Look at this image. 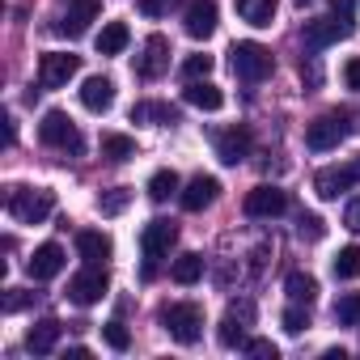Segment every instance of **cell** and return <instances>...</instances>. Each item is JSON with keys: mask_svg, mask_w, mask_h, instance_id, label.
Returning <instances> with one entry per match:
<instances>
[{"mask_svg": "<svg viewBox=\"0 0 360 360\" xmlns=\"http://www.w3.org/2000/svg\"><path fill=\"white\" fill-rule=\"evenodd\" d=\"M280 322H284V330H288V335H301V330L309 326V305H305V309H301V301H297V305H288Z\"/></svg>", "mask_w": 360, "mask_h": 360, "instance_id": "d6a6232c", "label": "cell"}, {"mask_svg": "<svg viewBox=\"0 0 360 360\" xmlns=\"http://www.w3.org/2000/svg\"><path fill=\"white\" fill-rule=\"evenodd\" d=\"M106 288H110V276H106V267L89 263L85 271H77V276L68 280V301L85 309V305H98V301L106 297Z\"/></svg>", "mask_w": 360, "mask_h": 360, "instance_id": "8992f818", "label": "cell"}, {"mask_svg": "<svg viewBox=\"0 0 360 360\" xmlns=\"http://www.w3.org/2000/svg\"><path fill=\"white\" fill-rule=\"evenodd\" d=\"M242 208H246V217H255V221H271V217H280V212H288V191H280V187H271V183H263V187H255V191H246V200H242Z\"/></svg>", "mask_w": 360, "mask_h": 360, "instance_id": "ba28073f", "label": "cell"}, {"mask_svg": "<svg viewBox=\"0 0 360 360\" xmlns=\"http://www.w3.org/2000/svg\"><path fill=\"white\" fill-rule=\"evenodd\" d=\"M246 352H250V356H259V360H276V356H280L271 339H246Z\"/></svg>", "mask_w": 360, "mask_h": 360, "instance_id": "8d00e7d4", "label": "cell"}, {"mask_svg": "<svg viewBox=\"0 0 360 360\" xmlns=\"http://www.w3.org/2000/svg\"><path fill=\"white\" fill-rule=\"evenodd\" d=\"M131 119L136 123H157V127H174L178 119V106H169V102H136L131 106Z\"/></svg>", "mask_w": 360, "mask_h": 360, "instance_id": "44dd1931", "label": "cell"}, {"mask_svg": "<svg viewBox=\"0 0 360 360\" xmlns=\"http://www.w3.org/2000/svg\"><path fill=\"white\" fill-rule=\"evenodd\" d=\"M217 191H221V183H217L212 174H195L191 183H187V191L178 195V200H183V208H187V212H204V208L217 200Z\"/></svg>", "mask_w": 360, "mask_h": 360, "instance_id": "5bb4252c", "label": "cell"}, {"mask_svg": "<svg viewBox=\"0 0 360 360\" xmlns=\"http://www.w3.org/2000/svg\"><path fill=\"white\" fill-rule=\"evenodd\" d=\"M56 343H60V322H56V318H43V322H34V326L26 330V347H30L34 356L56 352Z\"/></svg>", "mask_w": 360, "mask_h": 360, "instance_id": "7402d4cb", "label": "cell"}, {"mask_svg": "<svg viewBox=\"0 0 360 360\" xmlns=\"http://www.w3.org/2000/svg\"><path fill=\"white\" fill-rule=\"evenodd\" d=\"M347 187H356V178H352V169H347V165H330V169H318V178H314V191H318L322 200H339Z\"/></svg>", "mask_w": 360, "mask_h": 360, "instance_id": "d6986e66", "label": "cell"}, {"mask_svg": "<svg viewBox=\"0 0 360 360\" xmlns=\"http://www.w3.org/2000/svg\"><path fill=\"white\" fill-rule=\"evenodd\" d=\"M178 242V225L174 221H165V217H157V221H148L144 225V233H140V250H144V276H153V267L169 255V246Z\"/></svg>", "mask_w": 360, "mask_h": 360, "instance_id": "3957f363", "label": "cell"}, {"mask_svg": "<svg viewBox=\"0 0 360 360\" xmlns=\"http://www.w3.org/2000/svg\"><path fill=\"white\" fill-rule=\"evenodd\" d=\"M26 271H30V280H51V276H60L64 271V250L56 246V242H43L34 255H30V263H26Z\"/></svg>", "mask_w": 360, "mask_h": 360, "instance_id": "4fadbf2b", "label": "cell"}, {"mask_svg": "<svg viewBox=\"0 0 360 360\" xmlns=\"http://www.w3.org/2000/svg\"><path fill=\"white\" fill-rule=\"evenodd\" d=\"M330 9H335V18H347V22H352V13H356V0H330Z\"/></svg>", "mask_w": 360, "mask_h": 360, "instance_id": "60d3db41", "label": "cell"}, {"mask_svg": "<svg viewBox=\"0 0 360 360\" xmlns=\"http://www.w3.org/2000/svg\"><path fill=\"white\" fill-rule=\"evenodd\" d=\"M127 200H131V191H127V187L102 191V195H98V212H102V217H119V212L127 208Z\"/></svg>", "mask_w": 360, "mask_h": 360, "instance_id": "1f68e13d", "label": "cell"}, {"mask_svg": "<svg viewBox=\"0 0 360 360\" xmlns=\"http://www.w3.org/2000/svg\"><path fill=\"white\" fill-rule=\"evenodd\" d=\"M343 81H347V89H356V94H360V56L343 64Z\"/></svg>", "mask_w": 360, "mask_h": 360, "instance_id": "f35d334b", "label": "cell"}, {"mask_svg": "<svg viewBox=\"0 0 360 360\" xmlns=\"http://www.w3.org/2000/svg\"><path fill=\"white\" fill-rule=\"evenodd\" d=\"M229 64H233V72L242 81H263L276 68V60H271V51L263 43H233L229 47Z\"/></svg>", "mask_w": 360, "mask_h": 360, "instance_id": "277c9868", "label": "cell"}, {"mask_svg": "<svg viewBox=\"0 0 360 360\" xmlns=\"http://www.w3.org/2000/svg\"><path fill=\"white\" fill-rule=\"evenodd\" d=\"M102 339H106V347H115V352H127V347H131V335H127L123 322H106V326H102Z\"/></svg>", "mask_w": 360, "mask_h": 360, "instance_id": "836d02e7", "label": "cell"}, {"mask_svg": "<svg viewBox=\"0 0 360 360\" xmlns=\"http://www.w3.org/2000/svg\"><path fill=\"white\" fill-rule=\"evenodd\" d=\"M343 136H347L343 115H318V119L309 123V131H305V144H309L314 153H326V148H339Z\"/></svg>", "mask_w": 360, "mask_h": 360, "instance_id": "7c38bea8", "label": "cell"}, {"mask_svg": "<svg viewBox=\"0 0 360 360\" xmlns=\"http://www.w3.org/2000/svg\"><path fill=\"white\" fill-rule=\"evenodd\" d=\"M200 276H204V259H200V255H178L174 267H169V280H174V284H183V288L195 284Z\"/></svg>", "mask_w": 360, "mask_h": 360, "instance_id": "484cf974", "label": "cell"}, {"mask_svg": "<svg viewBox=\"0 0 360 360\" xmlns=\"http://www.w3.org/2000/svg\"><path fill=\"white\" fill-rule=\"evenodd\" d=\"M5 208L22 225H43L56 212V191H47V187H9Z\"/></svg>", "mask_w": 360, "mask_h": 360, "instance_id": "7a4b0ae2", "label": "cell"}, {"mask_svg": "<svg viewBox=\"0 0 360 360\" xmlns=\"http://www.w3.org/2000/svg\"><path fill=\"white\" fill-rule=\"evenodd\" d=\"M127 43H131L127 26H123V22H106V26H102V34H98V56H119Z\"/></svg>", "mask_w": 360, "mask_h": 360, "instance_id": "d4e9b609", "label": "cell"}, {"mask_svg": "<svg viewBox=\"0 0 360 360\" xmlns=\"http://www.w3.org/2000/svg\"><path fill=\"white\" fill-rule=\"evenodd\" d=\"M77 68H81L77 56H68V51H47V56L39 60V85H43V89H64V85L77 77Z\"/></svg>", "mask_w": 360, "mask_h": 360, "instance_id": "9c48e42d", "label": "cell"}, {"mask_svg": "<svg viewBox=\"0 0 360 360\" xmlns=\"http://www.w3.org/2000/svg\"><path fill=\"white\" fill-rule=\"evenodd\" d=\"M13 140H18V123L5 115V144H13Z\"/></svg>", "mask_w": 360, "mask_h": 360, "instance_id": "b9f144b4", "label": "cell"}, {"mask_svg": "<svg viewBox=\"0 0 360 360\" xmlns=\"http://www.w3.org/2000/svg\"><path fill=\"white\" fill-rule=\"evenodd\" d=\"M297 233L309 238V242H318V238L326 233V225H322V217H301V221H297Z\"/></svg>", "mask_w": 360, "mask_h": 360, "instance_id": "d590c367", "label": "cell"}, {"mask_svg": "<svg viewBox=\"0 0 360 360\" xmlns=\"http://www.w3.org/2000/svg\"><path fill=\"white\" fill-rule=\"evenodd\" d=\"M347 34H352V22L347 18H314V22H305L301 43H305V51H326L330 43H339Z\"/></svg>", "mask_w": 360, "mask_h": 360, "instance_id": "52a82bcc", "label": "cell"}, {"mask_svg": "<svg viewBox=\"0 0 360 360\" xmlns=\"http://www.w3.org/2000/svg\"><path fill=\"white\" fill-rule=\"evenodd\" d=\"M148 195L161 204V200H169V195H178V174L174 169H157L153 178H148Z\"/></svg>", "mask_w": 360, "mask_h": 360, "instance_id": "f546056e", "label": "cell"}, {"mask_svg": "<svg viewBox=\"0 0 360 360\" xmlns=\"http://www.w3.org/2000/svg\"><path fill=\"white\" fill-rule=\"evenodd\" d=\"M347 169H352V178H356V183H360V153H356V157L347 161Z\"/></svg>", "mask_w": 360, "mask_h": 360, "instance_id": "7bdbcfd3", "label": "cell"}, {"mask_svg": "<svg viewBox=\"0 0 360 360\" xmlns=\"http://www.w3.org/2000/svg\"><path fill=\"white\" fill-rule=\"evenodd\" d=\"M26 301H30V292H22V288H9V292H5V314H18Z\"/></svg>", "mask_w": 360, "mask_h": 360, "instance_id": "74e56055", "label": "cell"}, {"mask_svg": "<svg viewBox=\"0 0 360 360\" xmlns=\"http://www.w3.org/2000/svg\"><path fill=\"white\" fill-rule=\"evenodd\" d=\"M297 5H309V0H297Z\"/></svg>", "mask_w": 360, "mask_h": 360, "instance_id": "ee69618b", "label": "cell"}, {"mask_svg": "<svg viewBox=\"0 0 360 360\" xmlns=\"http://www.w3.org/2000/svg\"><path fill=\"white\" fill-rule=\"evenodd\" d=\"M191 106H200V110H221L225 106V94L212 85V81H187V94H183Z\"/></svg>", "mask_w": 360, "mask_h": 360, "instance_id": "603a6c76", "label": "cell"}, {"mask_svg": "<svg viewBox=\"0 0 360 360\" xmlns=\"http://www.w3.org/2000/svg\"><path fill=\"white\" fill-rule=\"evenodd\" d=\"M157 322L165 326V335H169L174 343H183V347L200 343V335H204V309H200L195 301H174V305H161Z\"/></svg>", "mask_w": 360, "mask_h": 360, "instance_id": "6da1fadb", "label": "cell"}, {"mask_svg": "<svg viewBox=\"0 0 360 360\" xmlns=\"http://www.w3.org/2000/svg\"><path fill=\"white\" fill-rule=\"evenodd\" d=\"M276 9H280V0H238L242 22H250V26H259V30L276 22Z\"/></svg>", "mask_w": 360, "mask_h": 360, "instance_id": "cb8c5ba5", "label": "cell"}, {"mask_svg": "<svg viewBox=\"0 0 360 360\" xmlns=\"http://www.w3.org/2000/svg\"><path fill=\"white\" fill-rule=\"evenodd\" d=\"M98 0H72L68 5V13H64V22H60V34H68V39H81L85 30H89V22H98Z\"/></svg>", "mask_w": 360, "mask_h": 360, "instance_id": "9a60e30c", "label": "cell"}, {"mask_svg": "<svg viewBox=\"0 0 360 360\" xmlns=\"http://www.w3.org/2000/svg\"><path fill=\"white\" fill-rule=\"evenodd\" d=\"M212 72V56H187L183 60V77L187 81H200V77H208Z\"/></svg>", "mask_w": 360, "mask_h": 360, "instance_id": "e575fe53", "label": "cell"}, {"mask_svg": "<svg viewBox=\"0 0 360 360\" xmlns=\"http://www.w3.org/2000/svg\"><path fill=\"white\" fill-rule=\"evenodd\" d=\"M330 271H335V280H356V276H360V246H343V250L335 255Z\"/></svg>", "mask_w": 360, "mask_h": 360, "instance_id": "83f0119b", "label": "cell"}, {"mask_svg": "<svg viewBox=\"0 0 360 360\" xmlns=\"http://www.w3.org/2000/svg\"><path fill=\"white\" fill-rule=\"evenodd\" d=\"M284 292H288L292 301H301V305H309V301L318 297V280H314V276H305V271H292V276L284 280Z\"/></svg>", "mask_w": 360, "mask_h": 360, "instance_id": "4316f807", "label": "cell"}, {"mask_svg": "<svg viewBox=\"0 0 360 360\" xmlns=\"http://www.w3.org/2000/svg\"><path fill=\"white\" fill-rule=\"evenodd\" d=\"M77 255H81L85 263L106 267V259L115 255V246H110V238H106V233H98V229H81V233H77Z\"/></svg>", "mask_w": 360, "mask_h": 360, "instance_id": "ffe728a7", "label": "cell"}, {"mask_svg": "<svg viewBox=\"0 0 360 360\" xmlns=\"http://www.w3.org/2000/svg\"><path fill=\"white\" fill-rule=\"evenodd\" d=\"M250 322H255V305H250V301H233L229 314L221 318V330H217L221 343H225V347H246V326H250Z\"/></svg>", "mask_w": 360, "mask_h": 360, "instance_id": "8fae6325", "label": "cell"}, {"mask_svg": "<svg viewBox=\"0 0 360 360\" xmlns=\"http://www.w3.org/2000/svg\"><path fill=\"white\" fill-rule=\"evenodd\" d=\"M39 140H43L47 148H64V153H81V148H85L77 123H72L64 110H47V115H43V123H39Z\"/></svg>", "mask_w": 360, "mask_h": 360, "instance_id": "5b68a950", "label": "cell"}, {"mask_svg": "<svg viewBox=\"0 0 360 360\" xmlns=\"http://www.w3.org/2000/svg\"><path fill=\"white\" fill-rule=\"evenodd\" d=\"M102 157L127 161V157H136V140H127V136H119V131H106V136H102Z\"/></svg>", "mask_w": 360, "mask_h": 360, "instance_id": "f1b7e54d", "label": "cell"}, {"mask_svg": "<svg viewBox=\"0 0 360 360\" xmlns=\"http://www.w3.org/2000/svg\"><path fill=\"white\" fill-rule=\"evenodd\" d=\"M343 225L360 233V200H352V204H347V212H343Z\"/></svg>", "mask_w": 360, "mask_h": 360, "instance_id": "ab89813d", "label": "cell"}, {"mask_svg": "<svg viewBox=\"0 0 360 360\" xmlns=\"http://www.w3.org/2000/svg\"><path fill=\"white\" fill-rule=\"evenodd\" d=\"M183 26H187L191 39H208L217 30V5L212 0H191L187 13H183Z\"/></svg>", "mask_w": 360, "mask_h": 360, "instance_id": "2e32d148", "label": "cell"}, {"mask_svg": "<svg viewBox=\"0 0 360 360\" xmlns=\"http://www.w3.org/2000/svg\"><path fill=\"white\" fill-rule=\"evenodd\" d=\"M217 157H221L225 165L246 161V157H250V131H246V127H229V131H221V136H217Z\"/></svg>", "mask_w": 360, "mask_h": 360, "instance_id": "ac0fdd59", "label": "cell"}, {"mask_svg": "<svg viewBox=\"0 0 360 360\" xmlns=\"http://www.w3.org/2000/svg\"><path fill=\"white\" fill-rule=\"evenodd\" d=\"M110 102H115V81H110V77H85V85H81V106L94 110V115H102V110H110Z\"/></svg>", "mask_w": 360, "mask_h": 360, "instance_id": "e0dca14e", "label": "cell"}, {"mask_svg": "<svg viewBox=\"0 0 360 360\" xmlns=\"http://www.w3.org/2000/svg\"><path fill=\"white\" fill-rule=\"evenodd\" d=\"M335 322L339 326H360V292H343L335 301Z\"/></svg>", "mask_w": 360, "mask_h": 360, "instance_id": "4dcf8cb0", "label": "cell"}, {"mask_svg": "<svg viewBox=\"0 0 360 360\" xmlns=\"http://www.w3.org/2000/svg\"><path fill=\"white\" fill-rule=\"evenodd\" d=\"M165 68H169V39L165 34H148L144 47H140V56H136V77L157 81Z\"/></svg>", "mask_w": 360, "mask_h": 360, "instance_id": "30bf717a", "label": "cell"}]
</instances>
